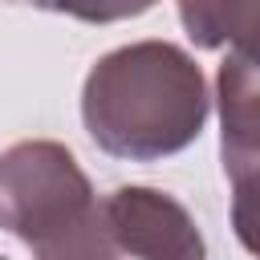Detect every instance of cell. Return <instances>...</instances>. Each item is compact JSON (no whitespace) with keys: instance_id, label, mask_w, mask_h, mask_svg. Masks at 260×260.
Returning a JSON list of instances; mask_svg holds the SVG:
<instances>
[{"instance_id":"obj_4","label":"cell","mask_w":260,"mask_h":260,"mask_svg":"<svg viewBox=\"0 0 260 260\" xmlns=\"http://www.w3.org/2000/svg\"><path fill=\"white\" fill-rule=\"evenodd\" d=\"M219 98V154L223 175L260 158V69L228 53L215 73Z\"/></svg>"},{"instance_id":"obj_6","label":"cell","mask_w":260,"mask_h":260,"mask_svg":"<svg viewBox=\"0 0 260 260\" xmlns=\"http://www.w3.org/2000/svg\"><path fill=\"white\" fill-rule=\"evenodd\" d=\"M232 179V228H236V240L260 256V158L248 162V167H236L228 171Z\"/></svg>"},{"instance_id":"obj_2","label":"cell","mask_w":260,"mask_h":260,"mask_svg":"<svg viewBox=\"0 0 260 260\" xmlns=\"http://www.w3.org/2000/svg\"><path fill=\"white\" fill-rule=\"evenodd\" d=\"M0 228L32 260H118L106 203H98L73 150L49 138L0 150Z\"/></svg>"},{"instance_id":"obj_3","label":"cell","mask_w":260,"mask_h":260,"mask_svg":"<svg viewBox=\"0 0 260 260\" xmlns=\"http://www.w3.org/2000/svg\"><path fill=\"white\" fill-rule=\"evenodd\" d=\"M106 219L134 260H203L207 244L191 211L154 187H118L106 195Z\"/></svg>"},{"instance_id":"obj_5","label":"cell","mask_w":260,"mask_h":260,"mask_svg":"<svg viewBox=\"0 0 260 260\" xmlns=\"http://www.w3.org/2000/svg\"><path fill=\"white\" fill-rule=\"evenodd\" d=\"M179 20L199 49H223L260 69V0L179 4Z\"/></svg>"},{"instance_id":"obj_7","label":"cell","mask_w":260,"mask_h":260,"mask_svg":"<svg viewBox=\"0 0 260 260\" xmlns=\"http://www.w3.org/2000/svg\"><path fill=\"white\" fill-rule=\"evenodd\" d=\"M0 260H8V256H0Z\"/></svg>"},{"instance_id":"obj_1","label":"cell","mask_w":260,"mask_h":260,"mask_svg":"<svg viewBox=\"0 0 260 260\" xmlns=\"http://www.w3.org/2000/svg\"><path fill=\"white\" fill-rule=\"evenodd\" d=\"M207 81L191 53L171 41H130L93 61L81 85L89 138L130 162L191 146L207 122Z\"/></svg>"}]
</instances>
